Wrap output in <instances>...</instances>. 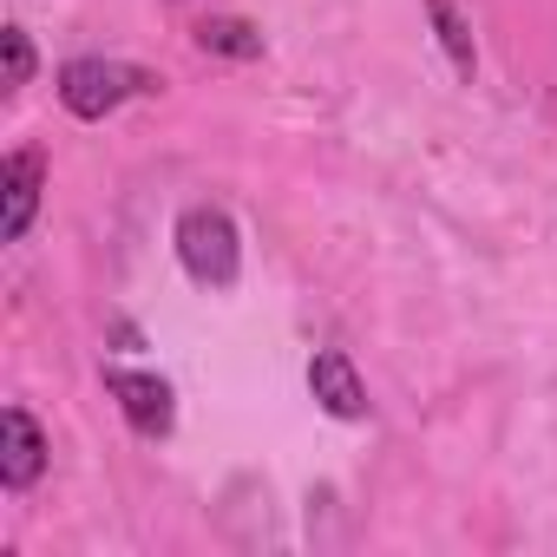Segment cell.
<instances>
[{
	"label": "cell",
	"mask_w": 557,
	"mask_h": 557,
	"mask_svg": "<svg viewBox=\"0 0 557 557\" xmlns=\"http://www.w3.org/2000/svg\"><path fill=\"white\" fill-rule=\"evenodd\" d=\"M197 47H203V53H223V60H262V34H256L249 21H236V14L203 21V27H197Z\"/></svg>",
	"instance_id": "ba28073f"
},
{
	"label": "cell",
	"mask_w": 557,
	"mask_h": 557,
	"mask_svg": "<svg viewBox=\"0 0 557 557\" xmlns=\"http://www.w3.org/2000/svg\"><path fill=\"white\" fill-rule=\"evenodd\" d=\"M164 79L151 73V66H132V60H99V53H86V60H66L60 66V106L73 112V119H112L125 99H151Z\"/></svg>",
	"instance_id": "6da1fadb"
},
{
	"label": "cell",
	"mask_w": 557,
	"mask_h": 557,
	"mask_svg": "<svg viewBox=\"0 0 557 557\" xmlns=\"http://www.w3.org/2000/svg\"><path fill=\"white\" fill-rule=\"evenodd\" d=\"M309 394H315L322 413H335V420H368V387H361V374H355V361H348L342 348H322V355L309 361Z\"/></svg>",
	"instance_id": "8992f818"
},
{
	"label": "cell",
	"mask_w": 557,
	"mask_h": 557,
	"mask_svg": "<svg viewBox=\"0 0 557 557\" xmlns=\"http://www.w3.org/2000/svg\"><path fill=\"white\" fill-rule=\"evenodd\" d=\"M40 190H47V151H14L0 164V243H21L40 216Z\"/></svg>",
	"instance_id": "277c9868"
},
{
	"label": "cell",
	"mask_w": 557,
	"mask_h": 557,
	"mask_svg": "<svg viewBox=\"0 0 557 557\" xmlns=\"http://www.w3.org/2000/svg\"><path fill=\"white\" fill-rule=\"evenodd\" d=\"M177 262L190 269V283L203 289H230L236 269H243V236L216 203H190L177 216Z\"/></svg>",
	"instance_id": "7a4b0ae2"
},
{
	"label": "cell",
	"mask_w": 557,
	"mask_h": 557,
	"mask_svg": "<svg viewBox=\"0 0 557 557\" xmlns=\"http://www.w3.org/2000/svg\"><path fill=\"white\" fill-rule=\"evenodd\" d=\"M426 14H433V34H440V47H446L453 73H459V79H472V66H479V47H472V27H466V14L453 8V0H426Z\"/></svg>",
	"instance_id": "52a82bcc"
},
{
	"label": "cell",
	"mask_w": 557,
	"mask_h": 557,
	"mask_svg": "<svg viewBox=\"0 0 557 557\" xmlns=\"http://www.w3.org/2000/svg\"><path fill=\"white\" fill-rule=\"evenodd\" d=\"M106 394L119 400L125 426L138 440H164L177 426V400H171V381L145 374V368H106Z\"/></svg>",
	"instance_id": "3957f363"
},
{
	"label": "cell",
	"mask_w": 557,
	"mask_h": 557,
	"mask_svg": "<svg viewBox=\"0 0 557 557\" xmlns=\"http://www.w3.org/2000/svg\"><path fill=\"white\" fill-rule=\"evenodd\" d=\"M47 472V433L27 407H0V485H34Z\"/></svg>",
	"instance_id": "5b68a950"
},
{
	"label": "cell",
	"mask_w": 557,
	"mask_h": 557,
	"mask_svg": "<svg viewBox=\"0 0 557 557\" xmlns=\"http://www.w3.org/2000/svg\"><path fill=\"white\" fill-rule=\"evenodd\" d=\"M0 47H8V86L21 92V86L34 79V66H40V60H34V40H27L21 27H8V34H0Z\"/></svg>",
	"instance_id": "9c48e42d"
}]
</instances>
